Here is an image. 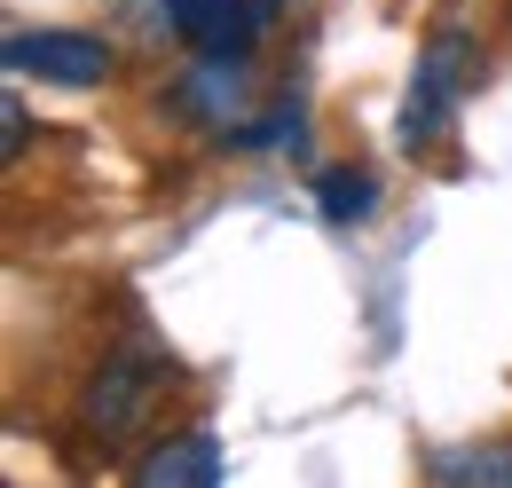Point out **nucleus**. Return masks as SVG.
<instances>
[{"instance_id": "nucleus-1", "label": "nucleus", "mask_w": 512, "mask_h": 488, "mask_svg": "<svg viewBox=\"0 0 512 488\" xmlns=\"http://www.w3.org/2000/svg\"><path fill=\"white\" fill-rule=\"evenodd\" d=\"M473 79V40L465 32H442L426 56H418V79H410V103H402V150H434L449 134V111Z\"/></svg>"}, {"instance_id": "nucleus-2", "label": "nucleus", "mask_w": 512, "mask_h": 488, "mask_svg": "<svg viewBox=\"0 0 512 488\" xmlns=\"http://www.w3.org/2000/svg\"><path fill=\"white\" fill-rule=\"evenodd\" d=\"M276 8L284 0H166V24L190 56H253Z\"/></svg>"}, {"instance_id": "nucleus-3", "label": "nucleus", "mask_w": 512, "mask_h": 488, "mask_svg": "<svg viewBox=\"0 0 512 488\" xmlns=\"http://www.w3.org/2000/svg\"><path fill=\"white\" fill-rule=\"evenodd\" d=\"M158 386H166V363H158V355H142V347H127V355H111V363L95 370V386H87L79 418H87V433L119 441V433H134L142 418H150Z\"/></svg>"}, {"instance_id": "nucleus-4", "label": "nucleus", "mask_w": 512, "mask_h": 488, "mask_svg": "<svg viewBox=\"0 0 512 488\" xmlns=\"http://www.w3.org/2000/svg\"><path fill=\"white\" fill-rule=\"evenodd\" d=\"M8 71H32V79H56V87H103L111 79V40L95 32H16L8 48Z\"/></svg>"}, {"instance_id": "nucleus-5", "label": "nucleus", "mask_w": 512, "mask_h": 488, "mask_svg": "<svg viewBox=\"0 0 512 488\" xmlns=\"http://www.w3.org/2000/svg\"><path fill=\"white\" fill-rule=\"evenodd\" d=\"M221 473H229V465H221V441H213V433H174V441H158V449L134 465L142 488H213Z\"/></svg>"}, {"instance_id": "nucleus-6", "label": "nucleus", "mask_w": 512, "mask_h": 488, "mask_svg": "<svg viewBox=\"0 0 512 488\" xmlns=\"http://www.w3.org/2000/svg\"><path fill=\"white\" fill-rule=\"evenodd\" d=\"M316 205L331 221H363V213L379 205V182H371L363 166H331V174H316Z\"/></svg>"}, {"instance_id": "nucleus-7", "label": "nucleus", "mask_w": 512, "mask_h": 488, "mask_svg": "<svg viewBox=\"0 0 512 488\" xmlns=\"http://www.w3.org/2000/svg\"><path fill=\"white\" fill-rule=\"evenodd\" d=\"M434 481H512V449H434Z\"/></svg>"}, {"instance_id": "nucleus-8", "label": "nucleus", "mask_w": 512, "mask_h": 488, "mask_svg": "<svg viewBox=\"0 0 512 488\" xmlns=\"http://www.w3.org/2000/svg\"><path fill=\"white\" fill-rule=\"evenodd\" d=\"M237 150H276V142H300V103H284V111H268V119H253L245 134H229Z\"/></svg>"}, {"instance_id": "nucleus-9", "label": "nucleus", "mask_w": 512, "mask_h": 488, "mask_svg": "<svg viewBox=\"0 0 512 488\" xmlns=\"http://www.w3.org/2000/svg\"><path fill=\"white\" fill-rule=\"evenodd\" d=\"M24 103H16V95H8V103H0V150H8V158H24Z\"/></svg>"}]
</instances>
